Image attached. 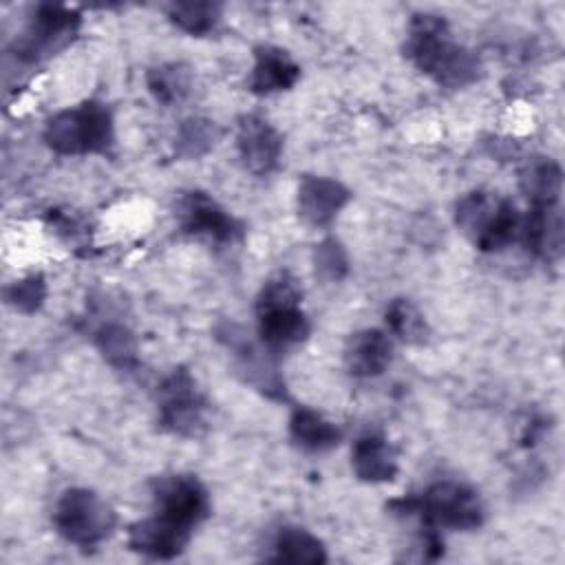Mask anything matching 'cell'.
Returning <instances> with one entry per match:
<instances>
[{"instance_id":"obj_12","label":"cell","mask_w":565,"mask_h":565,"mask_svg":"<svg viewBox=\"0 0 565 565\" xmlns=\"http://www.w3.org/2000/svg\"><path fill=\"white\" fill-rule=\"evenodd\" d=\"M190 536H192V530H188L161 514H154V516L141 519L130 525L128 547L148 558L170 561V558H177L185 550Z\"/></svg>"},{"instance_id":"obj_7","label":"cell","mask_w":565,"mask_h":565,"mask_svg":"<svg viewBox=\"0 0 565 565\" xmlns=\"http://www.w3.org/2000/svg\"><path fill=\"white\" fill-rule=\"evenodd\" d=\"M161 428L181 437H201L207 428V402L185 369L172 371L157 393Z\"/></svg>"},{"instance_id":"obj_18","label":"cell","mask_w":565,"mask_h":565,"mask_svg":"<svg viewBox=\"0 0 565 565\" xmlns=\"http://www.w3.org/2000/svg\"><path fill=\"white\" fill-rule=\"evenodd\" d=\"M519 188L532 207H554L563 192V170L550 157H534L521 168Z\"/></svg>"},{"instance_id":"obj_4","label":"cell","mask_w":565,"mask_h":565,"mask_svg":"<svg viewBox=\"0 0 565 565\" xmlns=\"http://www.w3.org/2000/svg\"><path fill=\"white\" fill-rule=\"evenodd\" d=\"M42 137L57 154H108L115 143L113 113L102 102H82L55 113Z\"/></svg>"},{"instance_id":"obj_23","label":"cell","mask_w":565,"mask_h":565,"mask_svg":"<svg viewBox=\"0 0 565 565\" xmlns=\"http://www.w3.org/2000/svg\"><path fill=\"white\" fill-rule=\"evenodd\" d=\"M95 344L104 360L119 371H130L137 364V340L124 324L108 322L99 327L95 333Z\"/></svg>"},{"instance_id":"obj_24","label":"cell","mask_w":565,"mask_h":565,"mask_svg":"<svg viewBox=\"0 0 565 565\" xmlns=\"http://www.w3.org/2000/svg\"><path fill=\"white\" fill-rule=\"evenodd\" d=\"M218 139H221V128L214 121L205 117H190V119H183L181 126L177 128L174 150L179 157L199 159L205 152H210Z\"/></svg>"},{"instance_id":"obj_14","label":"cell","mask_w":565,"mask_h":565,"mask_svg":"<svg viewBox=\"0 0 565 565\" xmlns=\"http://www.w3.org/2000/svg\"><path fill=\"white\" fill-rule=\"evenodd\" d=\"M300 79V66L278 46L260 44L254 49V66L249 73V90L256 95H271L289 90Z\"/></svg>"},{"instance_id":"obj_15","label":"cell","mask_w":565,"mask_h":565,"mask_svg":"<svg viewBox=\"0 0 565 565\" xmlns=\"http://www.w3.org/2000/svg\"><path fill=\"white\" fill-rule=\"evenodd\" d=\"M393 360V342L380 329H362L347 340L344 366L353 377H377Z\"/></svg>"},{"instance_id":"obj_26","label":"cell","mask_w":565,"mask_h":565,"mask_svg":"<svg viewBox=\"0 0 565 565\" xmlns=\"http://www.w3.org/2000/svg\"><path fill=\"white\" fill-rule=\"evenodd\" d=\"M313 269L327 282H338L349 271V258L342 243L333 236L322 238L313 249Z\"/></svg>"},{"instance_id":"obj_10","label":"cell","mask_w":565,"mask_h":565,"mask_svg":"<svg viewBox=\"0 0 565 565\" xmlns=\"http://www.w3.org/2000/svg\"><path fill=\"white\" fill-rule=\"evenodd\" d=\"M177 221L185 234L203 236L214 243H234L241 238V223L201 190L183 192L177 201Z\"/></svg>"},{"instance_id":"obj_8","label":"cell","mask_w":565,"mask_h":565,"mask_svg":"<svg viewBox=\"0 0 565 565\" xmlns=\"http://www.w3.org/2000/svg\"><path fill=\"white\" fill-rule=\"evenodd\" d=\"M79 13L64 4H38L26 31L15 42V55L24 62H40L75 38L79 29Z\"/></svg>"},{"instance_id":"obj_3","label":"cell","mask_w":565,"mask_h":565,"mask_svg":"<svg viewBox=\"0 0 565 565\" xmlns=\"http://www.w3.org/2000/svg\"><path fill=\"white\" fill-rule=\"evenodd\" d=\"M521 218L510 199L488 190H472L455 203V225L481 252H499L516 243Z\"/></svg>"},{"instance_id":"obj_20","label":"cell","mask_w":565,"mask_h":565,"mask_svg":"<svg viewBox=\"0 0 565 565\" xmlns=\"http://www.w3.org/2000/svg\"><path fill=\"white\" fill-rule=\"evenodd\" d=\"M269 561L320 565L327 561V550L322 541L311 532L296 525H287L278 530L274 539V554Z\"/></svg>"},{"instance_id":"obj_6","label":"cell","mask_w":565,"mask_h":565,"mask_svg":"<svg viewBox=\"0 0 565 565\" xmlns=\"http://www.w3.org/2000/svg\"><path fill=\"white\" fill-rule=\"evenodd\" d=\"M53 523L68 543L93 547L113 534L117 514L97 492L71 488L57 499Z\"/></svg>"},{"instance_id":"obj_5","label":"cell","mask_w":565,"mask_h":565,"mask_svg":"<svg viewBox=\"0 0 565 565\" xmlns=\"http://www.w3.org/2000/svg\"><path fill=\"white\" fill-rule=\"evenodd\" d=\"M391 508L397 512L417 514L428 530H477L486 516L479 494L457 481H437L419 497L393 501Z\"/></svg>"},{"instance_id":"obj_1","label":"cell","mask_w":565,"mask_h":565,"mask_svg":"<svg viewBox=\"0 0 565 565\" xmlns=\"http://www.w3.org/2000/svg\"><path fill=\"white\" fill-rule=\"evenodd\" d=\"M404 49L408 60L439 86L463 88L479 77L481 64L477 55L452 40L448 22L441 15H413Z\"/></svg>"},{"instance_id":"obj_22","label":"cell","mask_w":565,"mask_h":565,"mask_svg":"<svg viewBox=\"0 0 565 565\" xmlns=\"http://www.w3.org/2000/svg\"><path fill=\"white\" fill-rule=\"evenodd\" d=\"M384 322L388 331L406 344H424L430 333L424 313L408 298L391 300L384 311Z\"/></svg>"},{"instance_id":"obj_27","label":"cell","mask_w":565,"mask_h":565,"mask_svg":"<svg viewBox=\"0 0 565 565\" xmlns=\"http://www.w3.org/2000/svg\"><path fill=\"white\" fill-rule=\"evenodd\" d=\"M7 302L20 313H35L46 298V282L42 274L24 276L4 289Z\"/></svg>"},{"instance_id":"obj_13","label":"cell","mask_w":565,"mask_h":565,"mask_svg":"<svg viewBox=\"0 0 565 565\" xmlns=\"http://www.w3.org/2000/svg\"><path fill=\"white\" fill-rule=\"evenodd\" d=\"M349 199V188L335 179L305 174L298 183V214L313 227L331 225Z\"/></svg>"},{"instance_id":"obj_21","label":"cell","mask_w":565,"mask_h":565,"mask_svg":"<svg viewBox=\"0 0 565 565\" xmlns=\"http://www.w3.org/2000/svg\"><path fill=\"white\" fill-rule=\"evenodd\" d=\"M146 84L159 104L174 106L190 95L192 73L183 62H166L146 73Z\"/></svg>"},{"instance_id":"obj_11","label":"cell","mask_w":565,"mask_h":565,"mask_svg":"<svg viewBox=\"0 0 565 565\" xmlns=\"http://www.w3.org/2000/svg\"><path fill=\"white\" fill-rule=\"evenodd\" d=\"M236 148L243 166L254 174L271 172L282 154L280 132L258 115H245L238 121Z\"/></svg>"},{"instance_id":"obj_16","label":"cell","mask_w":565,"mask_h":565,"mask_svg":"<svg viewBox=\"0 0 565 565\" xmlns=\"http://www.w3.org/2000/svg\"><path fill=\"white\" fill-rule=\"evenodd\" d=\"M519 241L543 260H558L563 254V216L554 207H532L521 218Z\"/></svg>"},{"instance_id":"obj_17","label":"cell","mask_w":565,"mask_h":565,"mask_svg":"<svg viewBox=\"0 0 565 565\" xmlns=\"http://www.w3.org/2000/svg\"><path fill=\"white\" fill-rule=\"evenodd\" d=\"M351 466L360 481L386 483L397 475V455L382 435H362L351 448Z\"/></svg>"},{"instance_id":"obj_9","label":"cell","mask_w":565,"mask_h":565,"mask_svg":"<svg viewBox=\"0 0 565 565\" xmlns=\"http://www.w3.org/2000/svg\"><path fill=\"white\" fill-rule=\"evenodd\" d=\"M157 514L194 530L210 514V497L205 486L192 475H168L152 488Z\"/></svg>"},{"instance_id":"obj_2","label":"cell","mask_w":565,"mask_h":565,"mask_svg":"<svg viewBox=\"0 0 565 565\" xmlns=\"http://www.w3.org/2000/svg\"><path fill=\"white\" fill-rule=\"evenodd\" d=\"M302 289L287 271L271 276L256 298L258 335L269 353L300 344L309 335V320L300 309Z\"/></svg>"},{"instance_id":"obj_25","label":"cell","mask_w":565,"mask_h":565,"mask_svg":"<svg viewBox=\"0 0 565 565\" xmlns=\"http://www.w3.org/2000/svg\"><path fill=\"white\" fill-rule=\"evenodd\" d=\"M168 18L174 26L190 35H205L214 31L221 20L218 2H172L168 4Z\"/></svg>"},{"instance_id":"obj_19","label":"cell","mask_w":565,"mask_h":565,"mask_svg":"<svg viewBox=\"0 0 565 565\" xmlns=\"http://www.w3.org/2000/svg\"><path fill=\"white\" fill-rule=\"evenodd\" d=\"M291 439L309 452H327L342 441V430L309 406H296L289 417Z\"/></svg>"}]
</instances>
